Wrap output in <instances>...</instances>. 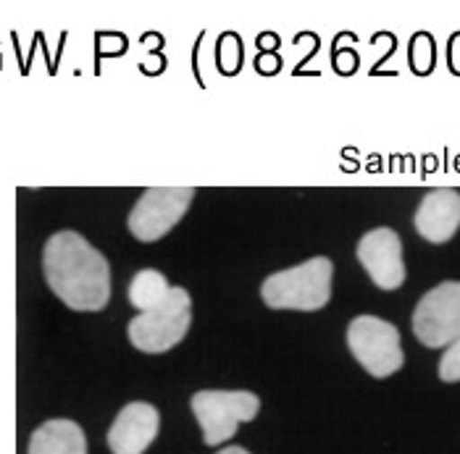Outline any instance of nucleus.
I'll use <instances>...</instances> for the list:
<instances>
[{"label": "nucleus", "instance_id": "1", "mask_svg": "<svg viewBox=\"0 0 460 454\" xmlns=\"http://www.w3.org/2000/svg\"><path fill=\"white\" fill-rule=\"evenodd\" d=\"M42 271L53 294L79 313L103 310L111 300V266L82 234L58 231L42 252Z\"/></svg>", "mask_w": 460, "mask_h": 454}, {"label": "nucleus", "instance_id": "2", "mask_svg": "<svg viewBox=\"0 0 460 454\" xmlns=\"http://www.w3.org/2000/svg\"><path fill=\"white\" fill-rule=\"evenodd\" d=\"M334 263L329 258H311L300 266L271 274L261 284V297L274 310H321L332 300Z\"/></svg>", "mask_w": 460, "mask_h": 454}, {"label": "nucleus", "instance_id": "3", "mask_svg": "<svg viewBox=\"0 0 460 454\" xmlns=\"http://www.w3.org/2000/svg\"><path fill=\"white\" fill-rule=\"evenodd\" d=\"M192 326V297L184 286H172L166 300L129 320V342L140 352L161 354L177 347Z\"/></svg>", "mask_w": 460, "mask_h": 454}, {"label": "nucleus", "instance_id": "4", "mask_svg": "<svg viewBox=\"0 0 460 454\" xmlns=\"http://www.w3.org/2000/svg\"><path fill=\"white\" fill-rule=\"evenodd\" d=\"M190 407L200 423L203 441L208 447H221L237 433L240 423H250L261 413V399L252 391H226L203 389L192 394Z\"/></svg>", "mask_w": 460, "mask_h": 454}, {"label": "nucleus", "instance_id": "5", "mask_svg": "<svg viewBox=\"0 0 460 454\" xmlns=\"http://www.w3.org/2000/svg\"><path fill=\"white\" fill-rule=\"evenodd\" d=\"M348 347L355 360L366 368V373H371L374 379H387L405 362L400 331L376 315L355 318L348 326Z\"/></svg>", "mask_w": 460, "mask_h": 454}, {"label": "nucleus", "instance_id": "6", "mask_svg": "<svg viewBox=\"0 0 460 454\" xmlns=\"http://www.w3.org/2000/svg\"><path fill=\"white\" fill-rule=\"evenodd\" d=\"M413 334L429 347H450L460 339V281H445L429 289L413 310Z\"/></svg>", "mask_w": 460, "mask_h": 454}, {"label": "nucleus", "instance_id": "7", "mask_svg": "<svg viewBox=\"0 0 460 454\" xmlns=\"http://www.w3.org/2000/svg\"><path fill=\"white\" fill-rule=\"evenodd\" d=\"M192 200V187H150L129 213V231L140 242H158L184 218Z\"/></svg>", "mask_w": 460, "mask_h": 454}, {"label": "nucleus", "instance_id": "8", "mask_svg": "<svg viewBox=\"0 0 460 454\" xmlns=\"http://www.w3.org/2000/svg\"><path fill=\"white\" fill-rule=\"evenodd\" d=\"M358 260L371 281L385 292L400 289L405 284L402 242L390 226H379L363 234V240L358 242Z\"/></svg>", "mask_w": 460, "mask_h": 454}, {"label": "nucleus", "instance_id": "9", "mask_svg": "<svg viewBox=\"0 0 460 454\" xmlns=\"http://www.w3.org/2000/svg\"><path fill=\"white\" fill-rule=\"evenodd\" d=\"M161 431V415L147 402H129L108 431L113 454H145Z\"/></svg>", "mask_w": 460, "mask_h": 454}, {"label": "nucleus", "instance_id": "10", "mask_svg": "<svg viewBox=\"0 0 460 454\" xmlns=\"http://www.w3.org/2000/svg\"><path fill=\"white\" fill-rule=\"evenodd\" d=\"M416 231L431 245H445L460 229V195L450 187L431 189L416 210Z\"/></svg>", "mask_w": 460, "mask_h": 454}, {"label": "nucleus", "instance_id": "11", "mask_svg": "<svg viewBox=\"0 0 460 454\" xmlns=\"http://www.w3.org/2000/svg\"><path fill=\"white\" fill-rule=\"evenodd\" d=\"M30 454H87V439L79 423L56 418L42 423L30 439Z\"/></svg>", "mask_w": 460, "mask_h": 454}, {"label": "nucleus", "instance_id": "12", "mask_svg": "<svg viewBox=\"0 0 460 454\" xmlns=\"http://www.w3.org/2000/svg\"><path fill=\"white\" fill-rule=\"evenodd\" d=\"M169 281L161 271L155 268H142L135 274V279L129 284V302L132 308H137V313L153 310L155 305H161L169 294Z\"/></svg>", "mask_w": 460, "mask_h": 454}, {"label": "nucleus", "instance_id": "13", "mask_svg": "<svg viewBox=\"0 0 460 454\" xmlns=\"http://www.w3.org/2000/svg\"><path fill=\"white\" fill-rule=\"evenodd\" d=\"M439 379L447 381V384L460 381V339L453 342L445 350V354H442V360H439Z\"/></svg>", "mask_w": 460, "mask_h": 454}, {"label": "nucleus", "instance_id": "14", "mask_svg": "<svg viewBox=\"0 0 460 454\" xmlns=\"http://www.w3.org/2000/svg\"><path fill=\"white\" fill-rule=\"evenodd\" d=\"M216 454H250L248 450H243V447H224L221 452H216Z\"/></svg>", "mask_w": 460, "mask_h": 454}]
</instances>
